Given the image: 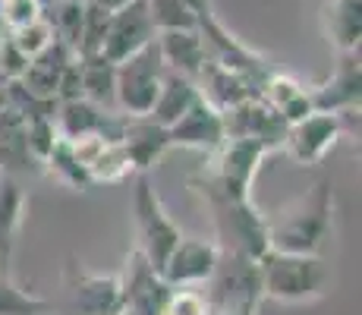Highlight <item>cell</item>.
Returning <instances> with one entry per match:
<instances>
[{
  "label": "cell",
  "mask_w": 362,
  "mask_h": 315,
  "mask_svg": "<svg viewBox=\"0 0 362 315\" xmlns=\"http://www.w3.org/2000/svg\"><path fill=\"white\" fill-rule=\"evenodd\" d=\"M38 167V161L29 151V139H25V117L16 108L6 104V98H0V173H16Z\"/></svg>",
  "instance_id": "cell-18"
},
{
  "label": "cell",
  "mask_w": 362,
  "mask_h": 315,
  "mask_svg": "<svg viewBox=\"0 0 362 315\" xmlns=\"http://www.w3.org/2000/svg\"><path fill=\"white\" fill-rule=\"evenodd\" d=\"M161 315H208V299L202 290L192 287H173Z\"/></svg>",
  "instance_id": "cell-32"
},
{
  "label": "cell",
  "mask_w": 362,
  "mask_h": 315,
  "mask_svg": "<svg viewBox=\"0 0 362 315\" xmlns=\"http://www.w3.org/2000/svg\"><path fill=\"white\" fill-rule=\"evenodd\" d=\"M227 139L224 114L214 104H208L199 95V101L180 117L177 123L167 126V142L170 149H192V151H214Z\"/></svg>",
  "instance_id": "cell-15"
},
{
  "label": "cell",
  "mask_w": 362,
  "mask_h": 315,
  "mask_svg": "<svg viewBox=\"0 0 362 315\" xmlns=\"http://www.w3.org/2000/svg\"><path fill=\"white\" fill-rule=\"evenodd\" d=\"M107 19H110L107 10H101V6H95V4H86V19H82V38H79V51H76V57L101 54L104 32H107Z\"/></svg>",
  "instance_id": "cell-31"
},
{
  "label": "cell",
  "mask_w": 362,
  "mask_h": 315,
  "mask_svg": "<svg viewBox=\"0 0 362 315\" xmlns=\"http://www.w3.org/2000/svg\"><path fill=\"white\" fill-rule=\"evenodd\" d=\"M340 139H344V126H340L337 114H318V110H312L309 117L287 126L281 151L299 167H315L337 149Z\"/></svg>",
  "instance_id": "cell-9"
},
{
  "label": "cell",
  "mask_w": 362,
  "mask_h": 315,
  "mask_svg": "<svg viewBox=\"0 0 362 315\" xmlns=\"http://www.w3.org/2000/svg\"><path fill=\"white\" fill-rule=\"evenodd\" d=\"M318 23L337 54L359 51L362 41V0H322Z\"/></svg>",
  "instance_id": "cell-17"
},
{
  "label": "cell",
  "mask_w": 362,
  "mask_h": 315,
  "mask_svg": "<svg viewBox=\"0 0 362 315\" xmlns=\"http://www.w3.org/2000/svg\"><path fill=\"white\" fill-rule=\"evenodd\" d=\"M155 38H158V29L151 23L148 0H132V4L110 13L101 57H107L110 63H120L132 57L136 51H142V47H148Z\"/></svg>",
  "instance_id": "cell-10"
},
{
  "label": "cell",
  "mask_w": 362,
  "mask_h": 315,
  "mask_svg": "<svg viewBox=\"0 0 362 315\" xmlns=\"http://www.w3.org/2000/svg\"><path fill=\"white\" fill-rule=\"evenodd\" d=\"M268 249L296 252V256H325L334 240V186L328 177L315 180L309 189L264 214Z\"/></svg>",
  "instance_id": "cell-1"
},
{
  "label": "cell",
  "mask_w": 362,
  "mask_h": 315,
  "mask_svg": "<svg viewBox=\"0 0 362 315\" xmlns=\"http://www.w3.org/2000/svg\"><path fill=\"white\" fill-rule=\"evenodd\" d=\"M151 23L158 32H196L199 13L186 6L183 0H148Z\"/></svg>",
  "instance_id": "cell-27"
},
{
  "label": "cell",
  "mask_w": 362,
  "mask_h": 315,
  "mask_svg": "<svg viewBox=\"0 0 362 315\" xmlns=\"http://www.w3.org/2000/svg\"><path fill=\"white\" fill-rule=\"evenodd\" d=\"M41 13H45V6L38 0H0V25L6 32L19 29V25H29Z\"/></svg>",
  "instance_id": "cell-33"
},
{
  "label": "cell",
  "mask_w": 362,
  "mask_h": 315,
  "mask_svg": "<svg viewBox=\"0 0 362 315\" xmlns=\"http://www.w3.org/2000/svg\"><path fill=\"white\" fill-rule=\"evenodd\" d=\"M164 60L158 54V41L148 47L136 51L132 57L117 63V79H114V108L127 117H148L151 104L164 82Z\"/></svg>",
  "instance_id": "cell-7"
},
{
  "label": "cell",
  "mask_w": 362,
  "mask_h": 315,
  "mask_svg": "<svg viewBox=\"0 0 362 315\" xmlns=\"http://www.w3.org/2000/svg\"><path fill=\"white\" fill-rule=\"evenodd\" d=\"M221 114H224L227 139H249V142H259L268 151L281 149L287 120L271 104H264L259 95L246 98L243 104H236L230 110H221Z\"/></svg>",
  "instance_id": "cell-11"
},
{
  "label": "cell",
  "mask_w": 362,
  "mask_h": 315,
  "mask_svg": "<svg viewBox=\"0 0 362 315\" xmlns=\"http://www.w3.org/2000/svg\"><path fill=\"white\" fill-rule=\"evenodd\" d=\"M208 290V315H259L262 303V281L259 262L233 252H221V262L214 268Z\"/></svg>",
  "instance_id": "cell-5"
},
{
  "label": "cell",
  "mask_w": 362,
  "mask_h": 315,
  "mask_svg": "<svg viewBox=\"0 0 362 315\" xmlns=\"http://www.w3.org/2000/svg\"><path fill=\"white\" fill-rule=\"evenodd\" d=\"M312 110L318 114H346V110H359L362 98V67H359V51L337 54L331 76L325 82L309 88Z\"/></svg>",
  "instance_id": "cell-13"
},
{
  "label": "cell",
  "mask_w": 362,
  "mask_h": 315,
  "mask_svg": "<svg viewBox=\"0 0 362 315\" xmlns=\"http://www.w3.org/2000/svg\"><path fill=\"white\" fill-rule=\"evenodd\" d=\"M117 315H123V312H117Z\"/></svg>",
  "instance_id": "cell-36"
},
{
  "label": "cell",
  "mask_w": 362,
  "mask_h": 315,
  "mask_svg": "<svg viewBox=\"0 0 362 315\" xmlns=\"http://www.w3.org/2000/svg\"><path fill=\"white\" fill-rule=\"evenodd\" d=\"M262 297L287 306L318 303L331 293L334 268L325 256H296V252L268 249L259 258Z\"/></svg>",
  "instance_id": "cell-2"
},
{
  "label": "cell",
  "mask_w": 362,
  "mask_h": 315,
  "mask_svg": "<svg viewBox=\"0 0 362 315\" xmlns=\"http://www.w3.org/2000/svg\"><path fill=\"white\" fill-rule=\"evenodd\" d=\"M155 41H158V54H161L167 73H180L196 82V76L202 73V67L208 60L205 41H202L199 29L196 32H158Z\"/></svg>",
  "instance_id": "cell-19"
},
{
  "label": "cell",
  "mask_w": 362,
  "mask_h": 315,
  "mask_svg": "<svg viewBox=\"0 0 362 315\" xmlns=\"http://www.w3.org/2000/svg\"><path fill=\"white\" fill-rule=\"evenodd\" d=\"M117 281H120V312L123 315H161L167 297L173 290L164 281L161 271L139 249L127 252Z\"/></svg>",
  "instance_id": "cell-8"
},
{
  "label": "cell",
  "mask_w": 362,
  "mask_h": 315,
  "mask_svg": "<svg viewBox=\"0 0 362 315\" xmlns=\"http://www.w3.org/2000/svg\"><path fill=\"white\" fill-rule=\"evenodd\" d=\"M196 101H199V86H196V82L186 79V76H180V73H164L161 92H158L155 104H151V114L148 117L158 126H164V130H167V126L177 123Z\"/></svg>",
  "instance_id": "cell-23"
},
{
  "label": "cell",
  "mask_w": 362,
  "mask_h": 315,
  "mask_svg": "<svg viewBox=\"0 0 362 315\" xmlns=\"http://www.w3.org/2000/svg\"><path fill=\"white\" fill-rule=\"evenodd\" d=\"M259 98L264 104H271V108L287 120V126L312 114L309 88H305L303 82H299L296 76H290V73H274V69H271V73L262 79V86H259Z\"/></svg>",
  "instance_id": "cell-20"
},
{
  "label": "cell",
  "mask_w": 362,
  "mask_h": 315,
  "mask_svg": "<svg viewBox=\"0 0 362 315\" xmlns=\"http://www.w3.org/2000/svg\"><path fill=\"white\" fill-rule=\"evenodd\" d=\"M120 149L127 155L129 167L136 173H148L158 161L164 158V151H170L167 142V130L158 126L151 117H127L123 114V130H120Z\"/></svg>",
  "instance_id": "cell-16"
},
{
  "label": "cell",
  "mask_w": 362,
  "mask_h": 315,
  "mask_svg": "<svg viewBox=\"0 0 362 315\" xmlns=\"http://www.w3.org/2000/svg\"><path fill=\"white\" fill-rule=\"evenodd\" d=\"M221 262V246L205 236H183L167 256L161 275L170 287H199L208 284Z\"/></svg>",
  "instance_id": "cell-14"
},
{
  "label": "cell",
  "mask_w": 362,
  "mask_h": 315,
  "mask_svg": "<svg viewBox=\"0 0 362 315\" xmlns=\"http://www.w3.org/2000/svg\"><path fill=\"white\" fill-rule=\"evenodd\" d=\"M25 214V193L16 177L0 173V265L10 275V258L16 249V234L23 227Z\"/></svg>",
  "instance_id": "cell-22"
},
{
  "label": "cell",
  "mask_w": 362,
  "mask_h": 315,
  "mask_svg": "<svg viewBox=\"0 0 362 315\" xmlns=\"http://www.w3.org/2000/svg\"><path fill=\"white\" fill-rule=\"evenodd\" d=\"M271 151L249 139H224L214 151L205 155V164L196 177L189 180L192 189H208L230 199H252V183L262 161Z\"/></svg>",
  "instance_id": "cell-3"
},
{
  "label": "cell",
  "mask_w": 362,
  "mask_h": 315,
  "mask_svg": "<svg viewBox=\"0 0 362 315\" xmlns=\"http://www.w3.org/2000/svg\"><path fill=\"white\" fill-rule=\"evenodd\" d=\"M10 35V41H13V47H16L19 54H23L25 60H32V57H38L41 51H47V47L54 45V29H51V23L45 19V13H41L38 19H32L29 25H19V29H13V32H6Z\"/></svg>",
  "instance_id": "cell-30"
},
{
  "label": "cell",
  "mask_w": 362,
  "mask_h": 315,
  "mask_svg": "<svg viewBox=\"0 0 362 315\" xmlns=\"http://www.w3.org/2000/svg\"><path fill=\"white\" fill-rule=\"evenodd\" d=\"M45 19L51 23L54 38L60 45H66L69 51H79V38H82V19H86V4H66V0H57V4L45 6Z\"/></svg>",
  "instance_id": "cell-26"
},
{
  "label": "cell",
  "mask_w": 362,
  "mask_h": 315,
  "mask_svg": "<svg viewBox=\"0 0 362 315\" xmlns=\"http://www.w3.org/2000/svg\"><path fill=\"white\" fill-rule=\"evenodd\" d=\"M88 4H95V6H101V10L114 13V10H120V6H127V4H132V0H88Z\"/></svg>",
  "instance_id": "cell-34"
},
{
  "label": "cell",
  "mask_w": 362,
  "mask_h": 315,
  "mask_svg": "<svg viewBox=\"0 0 362 315\" xmlns=\"http://www.w3.org/2000/svg\"><path fill=\"white\" fill-rule=\"evenodd\" d=\"M202 202L211 212L214 224V243L221 252H233V256L259 258L268 252V230H264V214L252 205V199H230V195H218L208 189H196Z\"/></svg>",
  "instance_id": "cell-4"
},
{
  "label": "cell",
  "mask_w": 362,
  "mask_h": 315,
  "mask_svg": "<svg viewBox=\"0 0 362 315\" xmlns=\"http://www.w3.org/2000/svg\"><path fill=\"white\" fill-rule=\"evenodd\" d=\"M76 54L69 51L66 45L54 41L47 51H41L38 57H32L25 63V73H23V86L29 88L32 95L45 98V101H57V88H60V79H64V69L69 67Z\"/></svg>",
  "instance_id": "cell-21"
},
{
  "label": "cell",
  "mask_w": 362,
  "mask_h": 315,
  "mask_svg": "<svg viewBox=\"0 0 362 315\" xmlns=\"http://www.w3.org/2000/svg\"><path fill=\"white\" fill-rule=\"evenodd\" d=\"M41 167H47V173H51L57 183L76 189V193H86V189H92V180H88L86 167L79 164L73 145H69V139H64V136H60L57 145L47 151V158L41 161Z\"/></svg>",
  "instance_id": "cell-25"
},
{
  "label": "cell",
  "mask_w": 362,
  "mask_h": 315,
  "mask_svg": "<svg viewBox=\"0 0 362 315\" xmlns=\"http://www.w3.org/2000/svg\"><path fill=\"white\" fill-rule=\"evenodd\" d=\"M66 299L73 315H117L120 312V281L117 275H95L82 265H69L66 277Z\"/></svg>",
  "instance_id": "cell-12"
},
{
  "label": "cell",
  "mask_w": 362,
  "mask_h": 315,
  "mask_svg": "<svg viewBox=\"0 0 362 315\" xmlns=\"http://www.w3.org/2000/svg\"><path fill=\"white\" fill-rule=\"evenodd\" d=\"M0 275H6V271H4V265H0Z\"/></svg>",
  "instance_id": "cell-35"
},
{
  "label": "cell",
  "mask_w": 362,
  "mask_h": 315,
  "mask_svg": "<svg viewBox=\"0 0 362 315\" xmlns=\"http://www.w3.org/2000/svg\"><path fill=\"white\" fill-rule=\"evenodd\" d=\"M51 303L23 290L10 275H0V315H47Z\"/></svg>",
  "instance_id": "cell-28"
},
{
  "label": "cell",
  "mask_w": 362,
  "mask_h": 315,
  "mask_svg": "<svg viewBox=\"0 0 362 315\" xmlns=\"http://www.w3.org/2000/svg\"><path fill=\"white\" fill-rule=\"evenodd\" d=\"M132 221H136V249L155 265L158 271L164 268L167 256L173 252L180 240H183V230L180 224L170 218V212L164 208L161 195L155 193L148 173H139L136 180V195H132Z\"/></svg>",
  "instance_id": "cell-6"
},
{
  "label": "cell",
  "mask_w": 362,
  "mask_h": 315,
  "mask_svg": "<svg viewBox=\"0 0 362 315\" xmlns=\"http://www.w3.org/2000/svg\"><path fill=\"white\" fill-rule=\"evenodd\" d=\"M79 73H82V98L104 110L114 108L117 63H110L101 54H92V57H79Z\"/></svg>",
  "instance_id": "cell-24"
},
{
  "label": "cell",
  "mask_w": 362,
  "mask_h": 315,
  "mask_svg": "<svg viewBox=\"0 0 362 315\" xmlns=\"http://www.w3.org/2000/svg\"><path fill=\"white\" fill-rule=\"evenodd\" d=\"M132 173L127 155H123L120 142H107L104 149L98 151V158L88 164V180L95 183H120Z\"/></svg>",
  "instance_id": "cell-29"
}]
</instances>
